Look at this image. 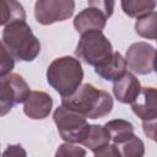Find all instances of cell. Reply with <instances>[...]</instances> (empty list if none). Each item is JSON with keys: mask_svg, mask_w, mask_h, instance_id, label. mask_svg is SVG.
<instances>
[{"mask_svg": "<svg viewBox=\"0 0 157 157\" xmlns=\"http://www.w3.org/2000/svg\"><path fill=\"white\" fill-rule=\"evenodd\" d=\"M61 104L85 118L99 119L112 112L113 98L107 91L98 90L91 83H83L71 96L63 97Z\"/></svg>", "mask_w": 157, "mask_h": 157, "instance_id": "obj_1", "label": "cell"}, {"mask_svg": "<svg viewBox=\"0 0 157 157\" xmlns=\"http://www.w3.org/2000/svg\"><path fill=\"white\" fill-rule=\"evenodd\" d=\"M2 43L15 60L33 61L40 53L39 39L25 20L7 23L2 29Z\"/></svg>", "mask_w": 157, "mask_h": 157, "instance_id": "obj_2", "label": "cell"}, {"mask_svg": "<svg viewBox=\"0 0 157 157\" xmlns=\"http://www.w3.org/2000/svg\"><path fill=\"white\" fill-rule=\"evenodd\" d=\"M83 80V69L78 59L61 56L54 59L47 69L48 83L63 97L71 96Z\"/></svg>", "mask_w": 157, "mask_h": 157, "instance_id": "obj_3", "label": "cell"}, {"mask_svg": "<svg viewBox=\"0 0 157 157\" xmlns=\"http://www.w3.org/2000/svg\"><path fill=\"white\" fill-rule=\"evenodd\" d=\"M113 47L102 31H88L81 34L75 54L93 67L107 64L113 56Z\"/></svg>", "mask_w": 157, "mask_h": 157, "instance_id": "obj_4", "label": "cell"}, {"mask_svg": "<svg viewBox=\"0 0 157 157\" xmlns=\"http://www.w3.org/2000/svg\"><path fill=\"white\" fill-rule=\"evenodd\" d=\"M53 119L60 137L65 142L81 144L86 137L90 124L87 123V118L80 113L61 104L54 110Z\"/></svg>", "mask_w": 157, "mask_h": 157, "instance_id": "obj_5", "label": "cell"}, {"mask_svg": "<svg viewBox=\"0 0 157 157\" xmlns=\"http://www.w3.org/2000/svg\"><path fill=\"white\" fill-rule=\"evenodd\" d=\"M31 92L28 83L18 75L10 72L0 77V117H5L15 104L23 103Z\"/></svg>", "mask_w": 157, "mask_h": 157, "instance_id": "obj_6", "label": "cell"}, {"mask_svg": "<svg viewBox=\"0 0 157 157\" xmlns=\"http://www.w3.org/2000/svg\"><path fill=\"white\" fill-rule=\"evenodd\" d=\"M74 11L75 0H37L34 4V17L42 26L66 21Z\"/></svg>", "mask_w": 157, "mask_h": 157, "instance_id": "obj_7", "label": "cell"}, {"mask_svg": "<svg viewBox=\"0 0 157 157\" xmlns=\"http://www.w3.org/2000/svg\"><path fill=\"white\" fill-rule=\"evenodd\" d=\"M156 49L146 42L132 43L125 54L126 66L135 74L147 75L155 71Z\"/></svg>", "mask_w": 157, "mask_h": 157, "instance_id": "obj_8", "label": "cell"}, {"mask_svg": "<svg viewBox=\"0 0 157 157\" xmlns=\"http://www.w3.org/2000/svg\"><path fill=\"white\" fill-rule=\"evenodd\" d=\"M130 104L134 114L142 121L157 119V91L155 87H141L137 97Z\"/></svg>", "mask_w": 157, "mask_h": 157, "instance_id": "obj_9", "label": "cell"}, {"mask_svg": "<svg viewBox=\"0 0 157 157\" xmlns=\"http://www.w3.org/2000/svg\"><path fill=\"white\" fill-rule=\"evenodd\" d=\"M53 108V98L43 91H31L23 102L25 114L33 120H42L49 117Z\"/></svg>", "mask_w": 157, "mask_h": 157, "instance_id": "obj_10", "label": "cell"}, {"mask_svg": "<svg viewBox=\"0 0 157 157\" xmlns=\"http://www.w3.org/2000/svg\"><path fill=\"white\" fill-rule=\"evenodd\" d=\"M141 83L139 78L129 71H125L120 77L113 81V94L124 104H130L139 94Z\"/></svg>", "mask_w": 157, "mask_h": 157, "instance_id": "obj_11", "label": "cell"}, {"mask_svg": "<svg viewBox=\"0 0 157 157\" xmlns=\"http://www.w3.org/2000/svg\"><path fill=\"white\" fill-rule=\"evenodd\" d=\"M107 20L108 18L101 10L87 7L75 16L74 27L80 34L88 31H103L107 25Z\"/></svg>", "mask_w": 157, "mask_h": 157, "instance_id": "obj_12", "label": "cell"}, {"mask_svg": "<svg viewBox=\"0 0 157 157\" xmlns=\"http://www.w3.org/2000/svg\"><path fill=\"white\" fill-rule=\"evenodd\" d=\"M126 71V63H125V58L119 53V52H114L112 59L98 67H94V72L102 77L103 80L107 81H114L118 77H120L124 72Z\"/></svg>", "mask_w": 157, "mask_h": 157, "instance_id": "obj_13", "label": "cell"}, {"mask_svg": "<svg viewBox=\"0 0 157 157\" xmlns=\"http://www.w3.org/2000/svg\"><path fill=\"white\" fill-rule=\"evenodd\" d=\"M110 141L114 145H119L134 135V125L124 119H114L104 124Z\"/></svg>", "mask_w": 157, "mask_h": 157, "instance_id": "obj_14", "label": "cell"}, {"mask_svg": "<svg viewBox=\"0 0 157 157\" xmlns=\"http://www.w3.org/2000/svg\"><path fill=\"white\" fill-rule=\"evenodd\" d=\"M109 142H110V137H109V134H108L107 129L104 128V125L90 124L87 135L83 139V141L81 142V145H83L85 147H87L88 150H91L94 153L96 151H98L103 146L108 145Z\"/></svg>", "mask_w": 157, "mask_h": 157, "instance_id": "obj_15", "label": "cell"}, {"mask_svg": "<svg viewBox=\"0 0 157 157\" xmlns=\"http://www.w3.org/2000/svg\"><path fill=\"white\" fill-rule=\"evenodd\" d=\"M16 20L26 21L25 7L17 0H0V26H6Z\"/></svg>", "mask_w": 157, "mask_h": 157, "instance_id": "obj_16", "label": "cell"}, {"mask_svg": "<svg viewBox=\"0 0 157 157\" xmlns=\"http://www.w3.org/2000/svg\"><path fill=\"white\" fill-rule=\"evenodd\" d=\"M157 0H120L121 10L129 17H140L155 11Z\"/></svg>", "mask_w": 157, "mask_h": 157, "instance_id": "obj_17", "label": "cell"}, {"mask_svg": "<svg viewBox=\"0 0 157 157\" xmlns=\"http://www.w3.org/2000/svg\"><path fill=\"white\" fill-rule=\"evenodd\" d=\"M156 26H157V13L151 11L144 16L137 17L135 22V32L147 39H156Z\"/></svg>", "mask_w": 157, "mask_h": 157, "instance_id": "obj_18", "label": "cell"}, {"mask_svg": "<svg viewBox=\"0 0 157 157\" xmlns=\"http://www.w3.org/2000/svg\"><path fill=\"white\" fill-rule=\"evenodd\" d=\"M120 156L123 157H141L145 153V145L141 139H139L135 134L125 140L124 142L115 145Z\"/></svg>", "mask_w": 157, "mask_h": 157, "instance_id": "obj_19", "label": "cell"}, {"mask_svg": "<svg viewBox=\"0 0 157 157\" xmlns=\"http://www.w3.org/2000/svg\"><path fill=\"white\" fill-rule=\"evenodd\" d=\"M15 67V59L0 40V77L10 74Z\"/></svg>", "mask_w": 157, "mask_h": 157, "instance_id": "obj_20", "label": "cell"}, {"mask_svg": "<svg viewBox=\"0 0 157 157\" xmlns=\"http://www.w3.org/2000/svg\"><path fill=\"white\" fill-rule=\"evenodd\" d=\"M55 156H64V157H80V156H86V150L82 147L76 146L75 144L71 142H65L59 146Z\"/></svg>", "mask_w": 157, "mask_h": 157, "instance_id": "obj_21", "label": "cell"}, {"mask_svg": "<svg viewBox=\"0 0 157 157\" xmlns=\"http://www.w3.org/2000/svg\"><path fill=\"white\" fill-rule=\"evenodd\" d=\"M90 7H94L101 10L107 18H109L114 12L115 0H87Z\"/></svg>", "mask_w": 157, "mask_h": 157, "instance_id": "obj_22", "label": "cell"}, {"mask_svg": "<svg viewBox=\"0 0 157 157\" xmlns=\"http://www.w3.org/2000/svg\"><path fill=\"white\" fill-rule=\"evenodd\" d=\"M94 156L98 157H120V153L117 148V146L114 144H108L105 146H103L102 148H99L98 151L94 152Z\"/></svg>", "mask_w": 157, "mask_h": 157, "instance_id": "obj_23", "label": "cell"}, {"mask_svg": "<svg viewBox=\"0 0 157 157\" xmlns=\"http://www.w3.org/2000/svg\"><path fill=\"white\" fill-rule=\"evenodd\" d=\"M142 128L144 132L150 137L151 140L156 139V120H150V121H142Z\"/></svg>", "mask_w": 157, "mask_h": 157, "instance_id": "obj_24", "label": "cell"}, {"mask_svg": "<svg viewBox=\"0 0 157 157\" xmlns=\"http://www.w3.org/2000/svg\"><path fill=\"white\" fill-rule=\"evenodd\" d=\"M4 156H26V151L22 148L21 145H10L7 146V150L2 153Z\"/></svg>", "mask_w": 157, "mask_h": 157, "instance_id": "obj_25", "label": "cell"}]
</instances>
